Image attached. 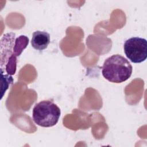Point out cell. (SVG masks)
Segmentation results:
<instances>
[{
  "instance_id": "obj_5",
  "label": "cell",
  "mask_w": 147,
  "mask_h": 147,
  "mask_svg": "<svg viewBox=\"0 0 147 147\" xmlns=\"http://www.w3.org/2000/svg\"><path fill=\"white\" fill-rule=\"evenodd\" d=\"M49 42L50 35L48 32L40 30L33 32L31 44L32 47L36 50L43 51L48 47Z\"/></svg>"
},
{
  "instance_id": "obj_2",
  "label": "cell",
  "mask_w": 147,
  "mask_h": 147,
  "mask_svg": "<svg viewBox=\"0 0 147 147\" xmlns=\"http://www.w3.org/2000/svg\"><path fill=\"white\" fill-rule=\"evenodd\" d=\"M60 114V109L55 103L45 100L35 105L32 111V118L37 125L49 127L58 122Z\"/></svg>"
},
{
  "instance_id": "obj_4",
  "label": "cell",
  "mask_w": 147,
  "mask_h": 147,
  "mask_svg": "<svg viewBox=\"0 0 147 147\" xmlns=\"http://www.w3.org/2000/svg\"><path fill=\"white\" fill-rule=\"evenodd\" d=\"M123 49L130 61L134 63H142L147 57V41L138 37H131L125 41Z\"/></svg>"
},
{
  "instance_id": "obj_3",
  "label": "cell",
  "mask_w": 147,
  "mask_h": 147,
  "mask_svg": "<svg viewBox=\"0 0 147 147\" xmlns=\"http://www.w3.org/2000/svg\"><path fill=\"white\" fill-rule=\"evenodd\" d=\"M15 37V33H7L1 41V67H4L6 73L10 75H14L16 71L17 59L13 56Z\"/></svg>"
},
{
  "instance_id": "obj_1",
  "label": "cell",
  "mask_w": 147,
  "mask_h": 147,
  "mask_svg": "<svg viewBox=\"0 0 147 147\" xmlns=\"http://www.w3.org/2000/svg\"><path fill=\"white\" fill-rule=\"evenodd\" d=\"M102 69L103 76L108 81L115 83L127 80L133 71L129 60L120 55H114L106 59Z\"/></svg>"
}]
</instances>
